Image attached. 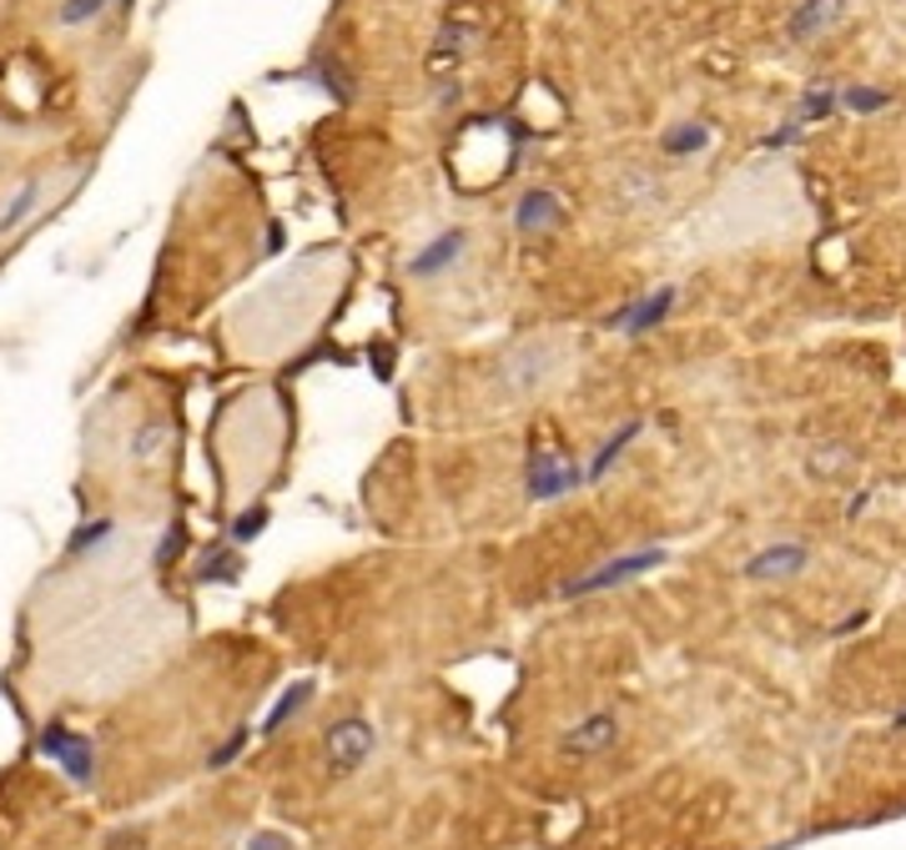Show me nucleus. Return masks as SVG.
Segmentation results:
<instances>
[{
	"label": "nucleus",
	"instance_id": "obj_1",
	"mask_svg": "<svg viewBox=\"0 0 906 850\" xmlns=\"http://www.w3.org/2000/svg\"><path fill=\"white\" fill-rule=\"evenodd\" d=\"M670 559V549H634V554H620V559H604V564H594L589 574L569 578L565 599H589V594H604V589H620V584H630V578L650 574V569H660Z\"/></svg>",
	"mask_w": 906,
	"mask_h": 850
},
{
	"label": "nucleus",
	"instance_id": "obj_2",
	"mask_svg": "<svg viewBox=\"0 0 906 850\" xmlns=\"http://www.w3.org/2000/svg\"><path fill=\"white\" fill-rule=\"evenodd\" d=\"M373 750H378V730L362 714H343L338 725H328V735H323V759H328L333 775L362 771L373 759Z\"/></svg>",
	"mask_w": 906,
	"mask_h": 850
},
{
	"label": "nucleus",
	"instance_id": "obj_3",
	"mask_svg": "<svg viewBox=\"0 0 906 850\" xmlns=\"http://www.w3.org/2000/svg\"><path fill=\"white\" fill-rule=\"evenodd\" d=\"M41 750H45V759H56V765H61V771H66L76 785H91V780H96V745H91L81 730H71V725H61V720H51V725L41 730Z\"/></svg>",
	"mask_w": 906,
	"mask_h": 850
},
{
	"label": "nucleus",
	"instance_id": "obj_4",
	"mask_svg": "<svg viewBox=\"0 0 906 850\" xmlns=\"http://www.w3.org/2000/svg\"><path fill=\"white\" fill-rule=\"evenodd\" d=\"M584 484V474H579L569 458L549 454V448H534L529 454V499L534 503H549V499H565V493H575V488Z\"/></svg>",
	"mask_w": 906,
	"mask_h": 850
},
{
	"label": "nucleus",
	"instance_id": "obj_5",
	"mask_svg": "<svg viewBox=\"0 0 906 850\" xmlns=\"http://www.w3.org/2000/svg\"><path fill=\"white\" fill-rule=\"evenodd\" d=\"M614 740H620V714H614V710H594V714H584V720H579V725L565 735V755L594 759V755H604Z\"/></svg>",
	"mask_w": 906,
	"mask_h": 850
},
{
	"label": "nucleus",
	"instance_id": "obj_6",
	"mask_svg": "<svg viewBox=\"0 0 906 850\" xmlns=\"http://www.w3.org/2000/svg\"><path fill=\"white\" fill-rule=\"evenodd\" d=\"M670 307H675V287H655L650 297H640V302L620 307L610 318L614 332H624V338H645L650 328H660V322L670 318Z\"/></svg>",
	"mask_w": 906,
	"mask_h": 850
},
{
	"label": "nucleus",
	"instance_id": "obj_7",
	"mask_svg": "<svg viewBox=\"0 0 906 850\" xmlns=\"http://www.w3.org/2000/svg\"><path fill=\"white\" fill-rule=\"evenodd\" d=\"M464 247H468V232H464V227L439 232V237H433L429 247L408 257V273H413V277H439V273H449L453 262L464 257Z\"/></svg>",
	"mask_w": 906,
	"mask_h": 850
},
{
	"label": "nucleus",
	"instance_id": "obj_8",
	"mask_svg": "<svg viewBox=\"0 0 906 850\" xmlns=\"http://www.w3.org/2000/svg\"><path fill=\"white\" fill-rule=\"evenodd\" d=\"M565 222V202H559V192H549V187H534V192L519 196V206H514V227L519 232H549Z\"/></svg>",
	"mask_w": 906,
	"mask_h": 850
},
{
	"label": "nucleus",
	"instance_id": "obj_9",
	"mask_svg": "<svg viewBox=\"0 0 906 850\" xmlns=\"http://www.w3.org/2000/svg\"><path fill=\"white\" fill-rule=\"evenodd\" d=\"M846 15V0H801L786 21V35L791 41H811V35H826L831 25Z\"/></svg>",
	"mask_w": 906,
	"mask_h": 850
},
{
	"label": "nucleus",
	"instance_id": "obj_10",
	"mask_svg": "<svg viewBox=\"0 0 906 850\" xmlns=\"http://www.w3.org/2000/svg\"><path fill=\"white\" fill-rule=\"evenodd\" d=\"M801 569H811V549L805 544H770L746 564V578H791Z\"/></svg>",
	"mask_w": 906,
	"mask_h": 850
},
{
	"label": "nucleus",
	"instance_id": "obj_11",
	"mask_svg": "<svg viewBox=\"0 0 906 850\" xmlns=\"http://www.w3.org/2000/svg\"><path fill=\"white\" fill-rule=\"evenodd\" d=\"M112 533H116V519H112V513L81 519L76 529H71V539H66V559H91V554H102V549L112 544Z\"/></svg>",
	"mask_w": 906,
	"mask_h": 850
},
{
	"label": "nucleus",
	"instance_id": "obj_12",
	"mask_svg": "<svg viewBox=\"0 0 906 850\" xmlns=\"http://www.w3.org/2000/svg\"><path fill=\"white\" fill-rule=\"evenodd\" d=\"M167 443H171V423L167 418H147V423H136V433L126 438V458L147 468V464H157L161 458Z\"/></svg>",
	"mask_w": 906,
	"mask_h": 850
},
{
	"label": "nucleus",
	"instance_id": "obj_13",
	"mask_svg": "<svg viewBox=\"0 0 906 850\" xmlns=\"http://www.w3.org/2000/svg\"><path fill=\"white\" fill-rule=\"evenodd\" d=\"M705 147H710V121H680L660 137V151H665V157H695V151H705Z\"/></svg>",
	"mask_w": 906,
	"mask_h": 850
},
{
	"label": "nucleus",
	"instance_id": "obj_14",
	"mask_svg": "<svg viewBox=\"0 0 906 850\" xmlns=\"http://www.w3.org/2000/svg\"><path fill=\"white\" fill-rule=\"evenodd\" d=\"M634 438H640V423H624V428L614 433V438H604V443H600V454H594V464H589V474H584L589 484H600V478H610V468L620 464V454H624V448H630Z\"/></svg>",
	"mask_w": 906,
	"mask_h": 850
},
{
	"label": "nucleus",
	"instance_id": "obj_15",
	"mask_svg": "<svg viewBox=\"0 0 906 850\" xmlns=\"http://www.w3.org/2000/svg\"><path fill=\"white\" fill-rule=\"evenodd\" d=\"M242 574V554H232V544H217V549H207V559L197 564V578H212V584H232V578Z\"/></svg>",
	"mask_w": 906,
	"mask_h": 850
},
{
	"label": "nucleus",
	"instance_id": "obj_16",
	"mask_svg": "<svg viewBox=\"0 0 906 850\" xmlns=\"http://www.w3.org/2000/svg\"><path fill=\"white\" fill-rule=\"evenodd\" d=\"M307 700H313V680H297V684H293V690H287V694H283V700L272 704V714H267V720H262V735H277V730H283V725H287V720H293V714H297V710H303V704H307Z\"/></svg>",
	"mask_w": 906,
	"mask_h": 850
},
{
	"label": "nucleus",
	"instance_id": "obj_17",
	"mask_svg": "<svg viewBox=\"0 0 906 850\" xmlns=\"http://www.w3.org/2000/svg\"><path fill=\"white\" fill-rule=\"evenodd\" d=\"M836 92H831V86H811V92H805L801 96V106H796V116H791V121L796 126H811V121H826V116L831 111H836Z\"/></svg>",
	"mask_w": 906,
	"mask_h": 850
},
{
	"label": "nucleus",
	"instance_id": "obj_18",
	"mask_svg": "<svg viewBox=\"0 0 906 850\" xmlns=\"http://www.w3.org/2000/svg\"><path fill=\"white\" fill-rule=\"evenodd\" d=\"M836 102L846 106V111L856 116H876L892 106V92H876V86H846V92H836Z\"/></svg>",
	"mask_w": 906,
	"mask_h": 850
},
{
	"label": "nucleus",
	"instance_id": "obj_19",
	"mask_svg": "<svg viewBox=\"0 0 906 850\" xmlns=\"http://www.w3.org/2000/svg\"><path fill=\"white\" fill-rule=\"evenodd\" d=\"M106 6H112V0H66L56 21H61V25H86V21H96Z\"/></svg>",
	"mask_w": 906,
	"mask_h": 850
},
{
	"label": "nucleus",
	"instance_id": "obj_20",
	"mask_svg": "<svg viewBox=\"0 0 906 850\" xmlns=\"http://www.w3.org/2000/svg\"><path fill=\"white\" fill-rule=\"evenodd\" d=\"M267 529V509H247L242 519H232V539L238 544H247V539H257V533Z\"/></svg>",
	"mask_w": 906,
	"mask_h": 850
},
{
	"label": "nucleus",
	"instance_id": "obj_21",
	"mask_svg": "<svg viewBox=\"0 0 906 850\" xmlns=\"http://www.w3.org/2000/svg\"><path fill=\"white\" fill-rule=\"evenodd\" d=\"M247 740H252V730H247V725H242V730H238V735L227 740V745H222V750H212V755H207V765H212V771H222V765H232V759H238V755H242V745H247Z\"/></svg>",
	"mask_w": 906,
	"mask_h": 850
},
{
	"label": "nucleus",
	"instance_id": "obj_22",
	"mask_svg": "<svg viewBox=\"0 0 906 850\" xmlns=\"http://www.w3.org/2000/svg\"><path fill=\"white\" fill-rule=\"evenodd\" d=\"M35 196H41V187H25V192L21 196H15V206H11V212H6V216H0V232H11V227H21V216L25 212H31V206H35Z\"/></svg>",
	"mask_w": 906,
	"mask_h": 850
},
{
	"label": "nucleus",
	"instance_id": "obj_23",
	"mask_svg": "<svg viewBox=\"0 0 906 850\" xmlns=\"http://www.w3.org/2000/svg\"><path fill=\"white\" fill-rule=\"evenodd\" d=\"M247 850H293V840L277 836V830H262V836L247 840Z\"/></svg>",
	"mask_w": 906,
	"mask_h": 850
},
{
	"label": "nucleus",
	"instance_id": "obj_24",
	"mask_svg": "<svg viewBox=\"0 0 906 850\" xmlns=\"http://www.w3.org/2000/svg\"><path fill=\"white\" fill-rule=\"evenodd\" d=\"M177 549H181V523H177V529H167V539H161V549H157V564H171V559H177Z\"/></svg>",
	"mask_w": 906,
	"mask_h": 850
},
{
	"label": "nucleus",
	"instance_id": "obj_25",
	"mask_svg": "<svg viewBox=\"0 0 906 850\" xmlns=\"http://www.w3.org/2000/svg\"><path fill=\"white\" fill-rule=\"evenodd\" d=\"M811 464L815 468H846V454H841V448H836V454H815Z\"/></svg>",
	"mask_w": 906,
	"mask_h": 850
},
{
	"label": "nucleus",
	"instance_id": "obj_26",
	"mask_svg": "<svg viewBox=\"0 0 906 850\" xmlns=\"http://www.w3.org/2000/svg\"><path fill=\"white\" fill-rule=\"evenodd\" d=\"M106 850H141V836H116Z\"/></svg>",
	"mask_w": 906,
	"mask_h": 850
},
{
	"label": "nucleus",
	"instance_id": "obj_27",
	"mask_svg": "<svg viewBox=\"0 0 906 850\" xmlns=\"http://www.w3.org/2000/svg\"><path fill=\"white\" fill-rule=\"evenodd\" d=\"M892 730H906V710H896V720H892Z\"/></svg>",
	"mask_w": 906,
	"mask_h": 850
}]
</instances>
